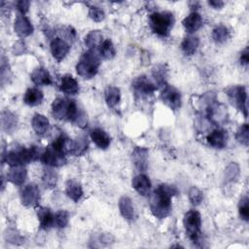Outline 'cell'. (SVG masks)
I'll list each match as a JSON object with an SVG mask.
<instances>
[{
	"mask_svg": "<svg viewBox=\"0 0 249 249\" xmlns=\"http://www.w3.org/2000/svg\"><path fill=\"white\" fill-rule=\"evenodd\" d=\"M178 194L176 187L161 184L157 187L150 197V209L152 214L158 219L166 218L172 210V196Z\"/></svg>",
	"mask_w": 249,
	"mask_h": 249,
	"instance_id": "1",
	"label": "cell"
},
{
	"mask_svg": "<svg viewBox=\"0 0 249 249\" xmlns=\"http://www.w3.org/2000/svg\"><path fill=\"white\" fill-rule=\"evenodd\" d=\"M43 151L38 147H30L29 149L20 148L17 150H12L3 156L2 161H6L10 166H18L29 163L39 158H41Z\"/></svg>",
	"mask_w": 249,
	"mask_h": 249,
	"instance_id": "2",
	"label": "cell"
},
{
	"mask_svg": "<svg viewBox=\"0 0 249 249\" xmlns=\"http://www.w3.org/2000/svg\"><path fill=\"white\" fill-rule=\"evenodd\" d=\"M100 66V55L94 50H89L84 53L76 65V71L84 79H90L98 71Z\"/></svg>",
	"mask_w": 249,
	"mask_h": 249,
	"instance_id": "3",
	"label": "cell"
},
{
	"mask_svg": "<svg viewBox=\"0 0 249 249\" xmlns=\"http://www.w3.org/2000/svg\"><path fill=\"white\" fill-rule=\"evenodd\" d=\"M150 27L154 33L165 37L174 24V17L170 12H155L149 18Z\"/></svg>",
	"mask_w": 249,
	"mask_h": 249,
	"instance_id": "4",
	"label": "cell"
},
{
	"mask_svg": "<svg viewBox=\"0 0 249 249\" xmlns=\"http://www.w3.org/2000/svg\"><path fill=\"white\" fill-rule=\"evenodd\" d=\"M183 224L188 237L196 242L200 236L201 231V217L196 210L188 211L183 218Z\"/></svg>",
	"mask_w": 249,
	"mask_h": 249,
	"instance_id": "5",
	"label": "cell"
},
{
	"mask_svg": "<svg viewBox=\"0 0 249 249\" xmlns=\"http://www.w3.org/2000/svg\"><path fill=\"white\" fill-rule=\"evenodd\" d=\"M227 95L231 103L243 113L244 117L248 116L247 110V92L246 89L243 86H233L227 90Z\"/></svg>",
	"mask_w": 249,
	"mask_h": 249,
	"instance_id": "6",
	"label": "cell"
},
{
	"mask_svg": "<svg viewBox=\"0 0 249 249\" xmlns=\"http://www.w3.org/2000/svg\"><path fill=\"white\" fill-rule=\"evenodd\" d=\"M75 100L63 97L55 98L52 103V113L57 120H69Z\"/></svg>",
	"mask_w": 249,
	"mask_h": 249,
	"instance_id": "7",
	"label": "cell"
},
{
	"mask_svg": "<svg viewBox=\"0 0 249 249\" xmlns=\"http://www.w3.org/2000/svg\"><path fill=\"white\" fill-rule=\"evenodd\" d=\"M161 101L171 110H177L181 106V93L180 91L170 85H164L160 92Z\"/></svg>",
	"mask_w": 249,
	"mask_h": 249,
	"instance_id": "8",
	"label": "cell"
},
{
	"mask_svg": "<svg viewBox=\"0 0 249 249\" xmlns=\"http://www.w3.org/2000/svg\"><path fill=\"white\" fill-rule=\"evenodd\" d=\"M132 89L135 92V94L143 97V96H148L153 94L157 90L156 84L153 83L147 76L141 75L136 77L132 84Z\"/></svg>",
	"mask_w": 249,
	"mask_h": 249,
	"instance_id": "9",
	"label": "cell"
},
{
	"mask_svg": "<svg viewBox=\"0 0 249 249\" xmlns=\"http://www.w3.org/2000/svg\"><path fill=\"white\" fill-rule=\"evenodd\" d=\"M40 160L42 162L50 166H61L66 161L65 155L59 153L51 145L43 151Z\"/></svg>",
	"mask_w": 249,
	"mask_h": 249,
	"instance_id": "10",
	"label": "cell"
},
{
	"mask_svg": "<svg viewBox=\"0 0 249 249\" xmlns=\"http://www.w3.org/2000/svg\"><path fill=\"white\" fill-rule=\"evenodd\" d=\"M40 198V192L37 185L30 183L24 186L20 192V200L24 206L30 207L37 204Z\"/></svg>",
	"mask_w": 249,
	"mask_h": 249,
	"instance_id": "11",
	"label": "cell"
},
{
	"mask_svg": "<svg viewBox=\"0 0 249 249\" xmlns=\"http://www.w3.org/2000/svg\"><path fill=\"white\" fill-rule=\"evenodd\" d=\"M33 25L24 15H18L14 22L15 32L21 38L27 37L33 33Z\"/></svg>",
	"mask_w": 249,
	"mask_h": 249,
	"instance_id": "12",
	"label": "cell"
},
{
	"mask_svg": "<svg viewBox=\"0 0 249 249\" xmlns=\"http://www.w3.org/2000/svg\"><path fill=\"white\" fill-rule=\"evenodd\" d=\"M69 49V44L60 37L53 38L51 42V53L57 61H61L66 56Z\"/></svg>",
	"mask_w": 249,
	"mask_h": 249,
	"instance_id": "13",
	"label": "cell"
},
{
	"mask_svg": "<svg viewBox=\"0 0 249 249\" xmlns=\"http://www.w3.org/2000/svg\"><path fill=\"white\" fill-rule=\"evenodd\" d=\"M206 139L211 147L215 149H223L228 142V133L222 128H216L207 135Z\"/></svg>",
	"mask_w": 249,
	"mask_h": 249,
	"instance_id": "14",
	"label": "cell"
},
{
	"mask_svg": "<svg viewBox=\"0 0 249 249\" xmlns=\"http://www.w3.org/2000/svg\"><path fill=\"white\" fill-rule=\"evenodd\" d=\"M148 149L144 147H135L131 153V160L134 166L139 171H145L148 165Z\"/></svg>",
	"mask_w": 249,
	"mask_h": 249,
	"instance_id": "15",
	"label": "cell"
},
{
	"mask_svg": "<svg viewBox=\"0 0 249 249\" xmlns=\"http://www.w3.org/2000/svg\"><path fill=\"white\" fill-rule=\"evenodd\" d=\"M133 189L141 196H147L150 195L151 192V182L149 178L145 174H138L136 175L131 182Z\"/></svg>",
	"mask_w": 249,
	"mask_h": 249,
	"instance_id": "16",
	"label": "cell"
},
{
	"mask_svg": "<svg viewBox=\"0 0 249 249\" xmlns=\"http://www.w3.org/2000/svg\"><path fill=\"white\" fill-rule=\"evenodd\" d=\"M202 22L201 16L196 12H192L183 19L182 24L188 33H194L202 26Z\"/></svg>",
	"mask_w": 249,
	"mask_h": 249,
	"instance_id": "17",
	"label": "cell"
},
{
	"mask_svg": "<svg viewBox=\"0 0 249 249\" xmlns=\"http://www.w3.org/2000/svg\"><path fill=\"white\" fill-rule=\"evenodd\" d=\"M26 176H27V171L23 167V165L11 166L7 174V179L16 186H21L24 183Z\"/></svg>",
	"mask_w": 249,
	"mask_h": 249,
	"instance_id": "18",
	"label": "cell"
},
{
	"mask_svg": "<svg viewBox=\"0 0 249 249\" xmlns=\"http://www.w3.org/2000/svg\"><path fill=\"white\" fill-rule=\"evenodd\" d=\"M59 89L62 92H64L65 94L74 95L79 92L80 88H79V84H78L77 80L73 76L67 74V75H64L61 77Z\"/></svg>",
	"mask_w": 249,
	"mask_h": 249,
	"instance_id": "19",
	"label": "cell"
},
{
	"mask_svg": "<svg viewBox=\"0 0 249 249\" xmlns=\"http://www.w3.org/2000/svg\"><path fill=\"white\" fill-rule=\"evenodd\" d=\"M30 79L36 86H49L53 83L52 76L44 67H37L34 69L30 75Z\"/></svg>",
	"mask_w": 249,
	"mask_h": 249,
	"instance_id": "20",
	"label": "cell"
},
{
	"mask_svg": "<svg viewBox=\"0 0 249 249\" xmlns=\"http://www.w3.org/2000/svg\"><path fill=\"white\" fill-rule=\"evenodd\" d=\"M90 138L99 149H103V150L107 149L111 142L110 136L107 134V132L99 127H96L91 130Z\"/></svg>",
	"mask_w": 249,
	"mask_h": 249,
	"instance_id": "21",
	"label": "cell"
},
{
	"mask_svg": "<svg viewBox=\"0 0 249 249\" xmlns=\"http://www.w3.org/2000/svg\"><path fill=\"white\" fill-rule=\"evenodd\" d=\"M37 217L43 230H49L54 225V215L47 207H39L37 209Z\"/></svg>",
	"mask_w": 249,
	"mask_h": 249,
	"instance_id": "22",
	"label": "cell"
},
{
	"mask_svg": "<svg viewBox=\"0 0 249 249\" xmlns=\"http://www.w3.org/2000/svg\"><path fill=\"white\" fill-rule=\"evenodd\" d=\"M18 124V119L15 114L11 111H3L1 114V126L2 129L7 133H12Z\"/></svg>",
	"mask_w": 249,
	"mask_h": 249,
	"instance_id": "23",
	"label": "cell"
},
{
	"mask_svg": "<svg viewBox=\"0 0 249 249\" xmlns=\"http://www.w3.org/2000/svg\"><path fill=\"white\" fill-rule=\"evenodd\" d=\"M43 99H44V94L42 90L36 88L27 89L23 96V101L28 106H37L42 103Z\"/></svg>",
	"mask_w": 249,
	"mask_h": 249,
	"instance_id": "24",
	"label": "cell"
},
{
	"mask_svg": "<svg viewBox=\"0 0 249 249\" xmlns=\"http://www.w3.org/2000/svg\"><path fill=\"white\" fill-rule=\"evenodd\" d=\"M31 125L37 135H44L49 129V120L41 114H35L31 120Z\"/></svg>",
	"mask_w": 249,
	"mask_h": 249,
	"instance_id": "25",
	"label": "cell"
},
{
	"mask_svg": "<svg viewBox=\"0 0 249 249\" xmlns=\"http://www.w3.org/2000/svg\"><path fill=\"white\" fill-rule=\"evenodd\" d=\"M65 193L66 196L72 199L74 202H78L81 197L83 196V188L80 183H78L75 180H69L66 183V188H65Z\"/></svg>",
	"mask_w": 249,
	"mask_h": 249,
	"instance_id": "26",
	"label": "cell"
},
{
	"mask_svg": "<svg viewBox=\"0 0 249 249\" xmlns=\"http://www.w3.org/2000/svg\"><path fill=\"white\" fill-rule=\"evenodd\" d=\"M119 209H120V212H121L122 216L124 219H126V220H132L133 219L134 209H133L132 201L128 196H124L119 199Z\"/></svg>",
	"mask_w": 249,
	"mask_h": 249,
	"instance_id": "27",
	"label": "cell"
},
{
	"mask_svg": "<svg viewBox=\"0 0 249 249\" xmlns=\"http://www.w3.org/2000/svg\"><path fill=\"white\" fill-rule=\"evenodd\" d=\"M104 97L106 104L110 108L116 107L121 101V91L120 89L117 87H108L105 89Z\"/></svg>",
	"mask_w": 249,
	"mask_h": 249,
	"instance_id": "28",
	"label": "cell"
},
{
	"mask_svg": "<svg viewBox=\"0 0 249 249\" xmlns=\"http://www.w3.org/2000/svg\"><path fill=\"white\" fill-rule=\"evenodd\" d=\"M199 45V39L195 36H187L181 43V49L186 55H192L196 53Z\"/></svg>",
	"mask_w": 249,
	"mask_h": 249,
	"instance_id": "29",
	"label": "cell"
},
{
	"mask_svg": "<svg viewBox=\"0 0 249 249\" xmlns=\"http://www.w3.org/2000/svg\"><path fill=\"white\" fill-rule=\"evenodd\" d=\"M102 33L100 30H91L85 37V44L89 50H94L102 44Z\"/></svg>",
	"mask_w": 249,
	"mask_h": 249,
	"instance_id": "30",
	"label": "cell"
},
{
	"mask_svg": "<svg viewBox=\"0 0 249 249\" xmlns=\"http://www.w3.org/2000/svg\"><path fill=\"white\" fill-rule=\"evenodd\" d=\"M230 38V31L225 25H217L212 30V39L217 45L224 44Z\"/></svg>",
	"mask_w": 249,
	"mask_h": 249,
	"instance_id": "31",
	"label": "cell"
},
{
	"mask_svg": "<svg viewBox=\"0 0 249 249\" xmlns=\"http://www.w3.org/2000/svg\"><path fill=\"white\" fill-rule=\"evenodd\" d=\"M152 76L156 81L157 85L164 86L166 85L165 79L167 76V68L164 64H158L152 69Z\"/></svg>",
	"mask_w": 249,
	"mask_h": 249,
	"instance_id": "32",
	"label": "cell"
},
{
	"mask_svg": "<svg viewBox=\"0 0 249 249\" xmlns=\"http://www.w3.org/2000/svg\"><path fill=\"white\" fill-rule=\"evenodd\" d=\"M116 54V49L113 45V43L107 39L102 42V44L99 47V55L100 57L104 59H111Z\"/></svg>",
	"mask_w": 249,
	"mask_h": 249,
	"instance_id": "33",
	"label": "cell"
},
{
	"mask_svg": "<svg viewBox=\"0 0 249 249\" xmlns=\"http://www.w3.org/2000/svg\"><path fill=\"white\" fill-rule=\"evenodd\" d=\"M88 146H89V142L87 137L78 136L75 140H73V149L71 154L74 156H81L87 151Z\"/></svg>",
	"mask_w": 249,
	"mask_h": 249,
	"instance_id": "34",
	"label": "cell"
},
{
	"mask_svg": "<svg viewBox=\"0 0 249 249\" xmlns=\"http://www.w3.org/2000/svg\"><path fill=\"white\" fill-rule=\"evenodd\" d=\"M239 166L236 162H231L225 169V180L227 182L235 181L239 176Z\"/></svg>",
	"mask_w": 249,
	"mask_h": 249,
	"instance_id": "35",
	"label": "cell"
},
{
	"mask_svg": "<svg viewBox=\"0 0 249 249\" xmlns=\"http://www.w3.org/2000/svg\"><path fill=\"white\" fill-rule=\"evenodd\" d=\"M235 138L240 144H242L244 146H248V143H249L248 124H243L242 125H240L238 127V129L236 130V133H235Z\"/></svg>",
	"mask_w": 249,
	"mask_h": 249,
	"instance_id": "36",
	"label": "cell"
},
{
	"mask_svg": "<svg viewBox=\"0 0 249 249\" xmlns=\"http://www.w3.org/2000/svg\"><path fill=\"white\" fill-rule=\"evenodd\" d=\"M43 183L47 188H53L56 185L57 181V175L56 173L52 169L45 170L43 177H42Z\"/></svg>",
	"mask_w": 249,
	"mask_h": 249,
	"instance_id": "37",
	"label": "cell"
},
{
	"mask_svg": "<svg viewBox=\"0 0 249 249\" xmlns=\"http://www.w3.org/2000/svg\"><path fill=\"white\" fill-rule=\"evenodd\" d=\"M69 223V213L65 210H59L54 214V225L57 228H65Z\"/></svg>",
	"mask_w": 249,
	"mask_h": 249,
	"instance_id": "38",
	"label": "cell"
},
{
	"mask_svg": "<svg viewBox=\"0 0 249 249\" xmlns=\"http://www.w3.org/2000/svg\"><path fill=\"white\" fill-rule=\"evenodd\" d=\"M188 196H189V200L190 202L193 204V205H199L200 202L202 201L203 199V194L202 192L196 188V187H192L189 191V194H188Z\"/></svg>",
	"mask_w": 249,
	"mask_h": 249,
	"instance_id": "39",
	"label": "cell"
},
{
	"mask_svg": "<svg viewBox=\"0 0 249 249\" xmlns=\"http://www.w3.org/2000/svg\"><path fill=\"white\" fill-rule=\"evenodd\" d=\"M238 213H239V216L241 217V219H243L244 221L249 220V201H248V197L246 196H243L239 200Z\"/></svg>",
	"mask_w": 249,
	"mask_h": 249,
	"instance_id": "40",
	"label": "cell"
},
{
	"mask_svg": "<svg viewBox=\"0 0 249 249\" xmlns=\"http://www.w3.org/2000/svg\"><path fill=\"white\" fill-rule=\"evenodd\" d=\"M89 17L93 21L99 22L105 18V13L101 8L96 7V6H91V7H89Z\"/></svg>",
	"mask_w": 249,
	"mask_h": 249,
	"instance_id": "41",
	"label": "cell"
},
{
	"mask_svg": "<svg viewBox=\"0 0 249 249\" xmlns=\"http://www.w3.org/2000/svg\"><path fill=\"white\" fill-rule=\"evenodd\" d=\"M61 35H62V39L64 41H66L67 43L68 42H73L76 38V32L75 30L71 27V26H66V27H63L61 29Z\"/></svg>",
	"mask_w": 249,
	"mask_h": 249,
	"instance_id": "42",
	"label": "cell"
},
{
	"mask_svg": "<svg viewBox=\"0 0 249 249\" xmlns=\"http://www.w3.org/2000/svg\"><path fill=\"white\" fill-rule=\"evenodd\" d=\"M29 5H30V2H29V1H26V0H20V1H18V2L16 3L17 9L18 10V12H19L21 15H24L25 13L28 12Z\"/></svg>",
	"mask_w": 249,
	"mask_h": 249,
	"instance_id": "43",
	"label": "cell"
},
{
	"mask_svg": "<svg viewBox=\"0 0 249 249\" xmlns=\"http://www.w3.org/2000/svg\"><path fill=\"white\" fill-rule=\"evenodd\" d=\"M25 51H26V47H25L24 43H22L21 41L17 42V43L14 45V47H13V53H14L15 54H17V55H19V54L25 53Z\"/></svg>",
	"mask_w": 249,
	"mask_h": 249,
	"instance_id": "44",
	"label": "cell"
},
{
	"mask_svg": "<svg viewBox=\"0 0 249 249\" xmlns=\"http://www.w3.org/2000/svg\"><path fill=\"white\" fill-rule=\"evenodd\" d=\"M239 60H240V63L242 65H247L248 62H249V52H248V48L244 49L241 53H240V56H239Z\"/></svg>",
	"mask_w": 249,
	"mask_h": 249,
	"instance_id": "45",
	"label": "cell"
},
{
	"mask_svg": "<svg viewBox=\"0 0 249 249\" xmlns=\"http://www.w3.org/2000/svg\"><path fill=\"white\" fill-rule=\"evenodd\" d=\"M208 4L214 9H221L225 3L220 0H211V1H208Z\"/></svg>",
	"mask_w": 249,
	"mask_h": 249,
	"instance_id": "46",
	"label": "cell"
}]
</instances>
